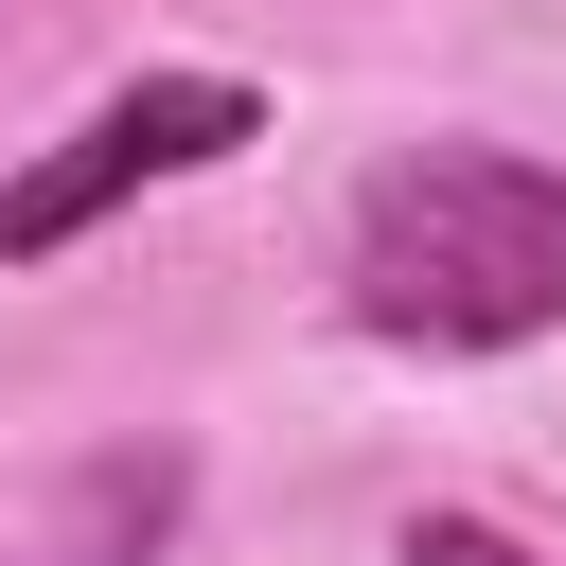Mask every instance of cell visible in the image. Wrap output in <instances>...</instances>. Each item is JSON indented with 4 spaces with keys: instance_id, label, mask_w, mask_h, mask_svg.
I'll return each mask as SVG.
<instances>
[{
    "instance_id": "obj_1",
    "label": "cell",
    "mask_w": 566,
    "mask_h": 566,
    "mask_svg": "<svg viewBox=\"0 0 566 566\" xmlns=\"http://www.w3.org/2000/svg\"><path fill=\"white\" fill-rule=\"evenodd\" d=\"M336 301L389 354H513L566 318V177L513 142H389L336 230Z\"/></svg>"
},
{
    "instance_id": "obj_2",
    "label": "cell",
    "mask_w": 566,
    "mask_h": 566,
    "mask_svg": "<svg viewBox=\"0 0 566 566\" xmlns=\"http://www.w3.org/2000/svg\"><path fill=\"white\" fill-rule=\"evenodd\" d=\"M265 142V88L248 71H124L71 142H35L18 177H0V265H53V248H88L124 195H177V177H212V159H248Z\"/></svg>"
},
{
    "instance_id": "obj_3",
    "label": "cell",
    "mask_w": 566,
    "mask_h": 566,
    "mask_svg": "<svg viewBox=\"0 0 566 566\" xmlns=\"http://www.w3.org/2000/svg\"><path fill=\"white\" fill-rule=\"evenodd\" d=\"M159 531H177V460L142 442V460H88V478H71V531H53V566H142Z\"/></svg>"
},
{
    "instance_id": "obj_4",
    "label": "cell",
    "mask_w": 566,
    "mask_h": 566,
    "mask_svg": "<svg viewBox=\"0 0 566 566\" xmlns=\"http://www.w3.org/2000/svg\"><path fill=\"white\" fill-rule=\"evenodd\" d=\"M389 566H531V548H513L495 513H407V531H389Z\"/></svg>"
}]
</instances>
